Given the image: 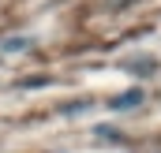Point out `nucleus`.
Instances as JSON below:
<instances>
[{"instance_id": "1", "label": "nucleus", "mask_w": 161, "mask_h": 153, "mask_svg": "<svg viewBox=\"0 0 161 153\" xmlns=\"http://www.w3.org/2000/svg\"><path fill=\"white\" fill-rule=\"evenodd\" d=\"M142 101V90H127V93H120L116 101H113V108H135Z\"/></svg>"}, {"instance_id": "2", "label": "nucleus", "mask_w": 161, "mask_h": 153, "mask_svg": "<svg viewBox=\"0 0 161 153\" xmlns=\"http://www.w3.org/2000/svg\"><path fill=\"white\" fill-rule=\"evenodd\" d=\"M120 4H131V0H120Z\"/></svg>"}]
</instances>
